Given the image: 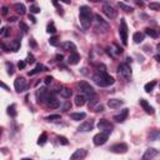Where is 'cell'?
I'll list each match as a JSON object with an SVG mask.
<instances>
[{
    "mask_svg": "<svg viewBox=\"0 0 160 160\" xmlns=\"http://www.w3.org/2000/svg\"><path fill=\"white\" fill-rule=\"evenodd\" d=\"M60 1L65 3V4H70V3H71V0H60Z\"/></svg>",
    "mask_w": 160,
    "mask_h": 160,
    "instance_id": "680465c9",
    "label": "cell"
},
{
    "mask_svg": "<svg viewBox=\"0 0 160 160\" xmlns=\"http://www.w3.org/2000/svg\"><path fill=\"white\" fill-rule=\"evenodd\" d=\"M25 65H27V63H25V61H19L18 68H19V69H24V68H25Z\"/></svg>",
    "mask_w": 160,
    "mask_h": 160,
    "instance_id": "c3c4849f",
    "label": "cell"
},
{
    "mask_svg": "<svg viewBox=\"0 0 160 160\" xmlns=\"http://www.w3.org/2000/svg\"><path fill=\"white\" fill-rule=\"evenodd\" d=\"M70 108H71V103L70 102H65L63 105H61V109L65 110V112H66V110H70Z\"/></svg>",
    "mask_w": 160,
    "mask_h": 160,
    "instance_id": "7bdbcfd3",
    "label": "cell"
},
{
    "mask_svg": "<svg viewBox=\"0 0 160 160\" xmlns=\"http://www.w3.org/2000/svg\"><path fill=\"white\" fill-rule=\"evenodd\" d=\"M121 105H123V100H120V99H110L108 102V106L112 108V109H118V108H120Z\"/></svg>",
    "mask_w": 160,
    "mask_h": 160,
    "instance_id": "ac0fdd59",
    "label": "cell"
},
{
    "mask_svg": "<svg viewBox=\"0 0 160 160\" xmlns=\"http://www.w3.org/2000/svg\"><path fill=\"white\" fill-rule=\"evenodd\" d=\"M29 20H31V23H34V24L37 23V19H35L33 15H29Z\"/></svg>",
    "mask_w": 160,
    "mask_h": 160,
    "instance_id": "11a10c76",
    "label": "cell"
},
{
    "mask_svg": "<svg viewBox=\"0 0 160 160\" xmlns=\"http://www.w3.org/2000/svg\"><path fill=\"white\" fill-rule=\"evenodd\" d=\"M119 35H120V39H121L123 44H124V45L128 44V25H126V21L124 20V19H121V20H120Z\"/></svg>",
    "mask_w": 160,
    "mask_h": 160,
    "instance_id": "277c9868",
    "label": "cell"
},
{
    "mask_svg": "<svg viewBox=\"0 0 160 160\" xmlns=\"http://www.w3.org/2000/svg\"><path fill=\"white\" fill-rule=\"evenodd\" d=\"M79 61H80V55L78 53H73L69 56V59H68V63H69L70 65H76Z\"/></svg>",
    "mask_w": 160,
    "mask_h": 160,
    "instance_id": "7402d4cb",
    "label": "cell"
},
{
    "mask_svg": "<svg viewBox=\"0 0 160 160\" xmlns=\"http://www.w3.org/2000/svg\"><path fill=\"white\" fill-rule=\"evenodd\" d=\"M114 46H115V49H116V50H115L116 54H121V53H123V49H121V48H119L118 45H114Z\"/></svg>",
    "mask_w": 160,
    "mask_h": 160,
    "instance_id": "f907efd6",
    "label": "cell"
},
{
    "mask_svg": "<svg viewBox=\"0 0 160 160\" xmlns=\"http://www.w3.org/2000/svg\"><path fill=\"white\" fill-rule=\"evenodd\" d=\"M104 110V106L102 105V104H100V105H98L96 108H95V112H103Z\"/></svg>",
    "mask_w": 160,
    "mask_h": 160,
    "instance_id": "db71d44e",
    "label": "cell"
},
{
    "mask_svg": "<svg viewBox=\"0 0 160 160\" xmlns=\"http://www.w3.org/2000/svg\"><path fill=\"white\" fill-rule=\"evenodd\" d=\"M48 106H50V108H53V109H55V108H59L60 106V102H59V100H53V102H50L48 104Z\"/></svg>",
    "mask_w": 160,
    "mask_h": 160,
    "instance_id": "d590c367",
    "label": "cell"
},
{
    "mask_svg": "<svg viewBox=\"0 0 160 160\" xmlns=\"http://www.w3.org/2000/svg\"><path fill=\"white\" fill-rule=\"evenodd\" d=\"M9 34H10V30H9L8 28H3L1 30H0V35H3V37H9Z\"/></svg>",
    "mask_w": 160,
    "mask_h": 160,
    "instance_id": "b9f144b4",
    "label": "cell"
},
{
    "mask_svg": "<svg viewBox=\"0 0 160 160\" xmlns=\"http://www.w3.org/2000/svg\"><path fill=\"white\" fill-rule=\"evenodd\" d=\"M6 68H8V74L9 75L14 74V65H13L11 63H6Z\"/></svg>",
    "mask_w": 160,
    "mask_h": 160,
    "instance_id": "f35d334b",
    "label": "cell"
},
{
    "mask_svg": "<svg viewBox=\"0 0 160 160\" xmlns=\"http://www.w3.org/2000/svg\"><path fill=\"white\" fill-rule=\"evenodd\" d=\"M0 88H3V89H5V90H9V86L6 85L5 83H3V81H0Z\"/></svg>",
    "mask_w": 160,
    "mask_h": 160,
    "instance_id": "816d5d0a",
    "label": "cell"
},
{
    "mask_svg": "<svg viewBox=\"0 0 160 160\" xmlns=\"http://www.w3.org/2000/svg\"><path fill=\"white\" fill-rule=\"evenodd\" d=\"M8 114H9V115H10L11 118H15L16 115H18V112H16V105H15V104H11V105L8 108Z\"/></svg>",
    "mask_w": 160,
    "mask_h": 160,
    "instance_id": "4316f807",
    "label": "cell"
},
{
    "mask_svg": "<svg viewBox=\"0 0 160 160\" xmlns=\"http://www.w3.org/2000/svg\"><path fill=\"white\" fill-rule=\"evenodd\" d=\"M8 10L9 9L6 8V6H4V8H3V15H8Z\"/></svg>",
    "mask_w": 160,
    "mask_h": 160,
    "instance_id": "9f6ffc18",
    "label": "cell"
},
{
    "mask_svg": "<svg viewBox=\"0 0 160 160\" xmlns=\"http://www.w3.org/2000/svg\"><path fill=\"white\" fill-rule=\"evenodd\" d=\"M44 81H45V84H46V85H49V84L53 81V78H51V76H46V78L44 79Z\"/></svg>",
    "mask_w": 160,
    "mask_h": 160,
    "instance_id": "7dc6e473",
    "label": "cell"
},
{
    "mask_svg": "<svg viewBox=\"0 0 160 160\" xmlns=\"http://www.w3.org/2000/svg\"><path fill=\"white\" fill-rule=\"evenodd\" d=\"M139 103H140V105H141V108L145 110V113L146 114H149V115H153L154 114V108H153L150 104L146 102L145 99H140L139 100Z\"/></svg>",
    "mask_w": 160,
    "mask_h": 160,
    "instance_id": "7c38bea8",
    "label": "cell"
},
{
    "mask_svg": "<svg viewBox=\"0 0 160 160\" xmlns=\"http://www.w3.org/2000/svg\"><path fill=\"white\" fill-rule=\"evenodd\" d=\"M79 15H80V24L84 29H88L91 24V19H93V13L91 9L86 5L80 6L79 9Z\"/></svg>",
    "mask_w": 160,
    "mask_h": 160,
    "instance_id": "6da1fadb",
    "label": "cell"
},
{
    "mask_svg": "<svg viewBox=\"0 0 160 160\" xmlns=\"http://www.w3.org/2000/svg\"><path fill=\"white\" fill-rule=\"evenodd\" d=\"M145 34L146 35H149L150 38H153V39H156L159 37V34H158V31L154 30V29H150V28H146L145 29Z\"/></svg>",
    "mask_w": 160,
    "mask_h": 160,
    "instance_id": "d4e9b609",
    "label": "cell"
},
{
    "mask_svg": "<svg viewBox=\"0 0 160 160\" xmlns=\"http://www.w3.org/2000/svg\"><path fill=\"white\" fill-rule=\"evenodd\" d=\"M58 140H59V143H60L61 145H68L69 144V141H68V139L65 138V136H58Z\"/></svg>",
    "mask_w": 160,
    "mask_h": 160,
    "instance_id": "ab89813d",
    "label": "cell"
},
{
    "mask_svg": "<svg viewBox=\"0 0 160 160\" xmlns=\"http://www.w3.org/2000/svg\"><path fill=\"white\" fill-rule=\"evenodd\" d=\"M30 13L31 14H38V13H40V8L37 5H31L30 6Z\"/></svg>",
    "mask_w": 160,
    "mask_h": 160,
    "instance_id": "60d3db41",
    "label": "cell"
},
{
    "mask_svg": "<svg viewBox=\"0 0 160 160\" xmlns=\"http://www.w3.org/2000/svg\"><path fill=\"white\" fill-rule=\"evenodd\" d=\"M0 23H1V20H0Z\"/></svg>",
    "mask_w": 160,
    "mask_h": 160,
    "instance_id": "03108f58",
    "label": "cell"
},
{
    "mask_svg": "<svg viewBox=\"0 0 160 160\" xmlns=\"http://www.w3.org/2000/svg\"><path fill=\"white\" fill-rule=\"evenodd\" d=\"M9 48H10V50H13V51H18L19 48H20V40H19V39H15V40H13Z\"/></svg>",
    "mask_w": 160,
    "mask_h": 160,
    "instance_id": "484cf974",
    "label": "cell"
},
{
    "mask_svg": "<svg viewBox=\"0 0 160 160\" xmlns=\"http://www.w3.org/2000/svg\"><path fill=\"white\" fill-rule=\"evenodd\" d=\"M48 94H49V91L45 89V88H40V89L38 90V93H37V96H38L39 103H45Z\"/></svg>",
    "mask_w": 160,
    "mask_h": 160,
    "instance_id": "5bb4252c",
    "label": "cell"
},
{
    "mask_svg": "<svg viewBox=\"0 0 160 160\" xmlns=\"http://www.w3.org/2000/svg\"><path fill=\"white\" fill-rule=\"evenodd\" d=\"M156 85V80H153L151 83H148V84H145V86H144V90L146 91V93H150L153 89L155 88Z\"/></svg>",
    "mask_w": 160,
    "mask_h": 160,
    "instance_id": "f1b7e54d",
    "label": "cell"
},
{
    "mask_svg": "<svg viewBox=\"0 0 160 160\" xmlns=\"http://www.w3.org/2000/svg\"><path fill=\"white\" fill-rule=\"evenodd\" d=\"M86 103V96L83 95V94H79V95L75 96V105L76 106H83L85 105Z\"/></svg>",
    "mask_w": 160,
    "mask_h": 160,
    "instance_id": "d6986e66",
    "label": "cell"
},
{
    "mask_svg": "<svg viewBox=\"0 0 160 160\" xmlns=\"http://www.w3.org/2000/svg\"><path fill=\"white\" fill-rule=\"evenodd\" d=\"M29 45H30L31 48H37V43H35V40H34V39H31V40L29 41Z\"/></svg>",
    "mask_w": 160,
    "mask_h": 160,
    "instance_id": "681fc988",
    "label": "cell"
},
{
    "mask_svg": "<svg viewBox=\"0 0 160 160\" xmlns=\"http://www.w3.org/2000/svg\"><path fill=\"white\" fill-rule=\"evenodd\" d=\"M0 48H1L4 51H10V48H9L8 45H5L4 43H0Z\"/></svg>",
    "mask_w": 160,
    "mask_h": 160,
    "instance_id": "bcb514c9",
    "label": "cell"
},
{
    "mask_svg": "<svg viewBox=\"0 0 160 160\" xmlns=\"http://www.w3.org/2000/svg\"><path fill=\"white\" fill-rule=\"evenodd\" d=\"M94 83L96 84L98 86H109L114 84V78L110 76L108 73H98L93 76Z\"/></svg>",
    "mask_w": 160,
    "mask_h": 160,
    "instance_id": "7a4b0ae2",
    "label": "cell"
},
{
    "mask_svg": "<svg viewBox=\"0 0 160 160\" xmlns=\"http://www.w3.org/2000/svg\"><path fill=\"white\" fill-rule=\"evenodd\" d=\"M46 31L49 33V34H55V33H56V28H55V25H54L53 21L49 23V25L46 28Z\"/></svg>",
    "mask_w": 160,
    "mask_h": 160,
    "instance_id": "4dcf8cb0",
    "label": "cell"
},
{
    "mask_svg": "<svg viewBox=\"0 0 160 160\" xmlns=\"http://www.w3.org/2000/svg\"><path fill=\"white\" fill-rule=\"evenodd\" d=\"M118 73H119V75L123 76L124 79H129V78L131 76V68H130L128 64L123 63L118 66Z\"/></svg>",
    "mask_w": 160,
    "mask_h": 160,
    "instance_id": "52a82bcc",
    "label": "cell"
},
{
    "mask_svg": "<svg viewBox=\"0 0 160 160\" xmlns=\"http://www.w3.org/2000/svg\"><path fill=\"white\" fill-rule=\"evenodd\" d=\"M14 86H15V90L18 91V93H21V91H24L27 89V80H25V78L23 76H19L16 78L15 81H14Z\"/></svg>",
    "mask_w": 160,
    "mask_h": 160,
    "instance_id": "ba28073f",
    "label": "cell"
},
{
    "mask_svg": "<svg viewBox=\"0 0 160 160\" xmlns=\"http://www.w3.org/2000/svg\"><path fill=\"white\" fill-rule=\"evenodd\" d=\"M13 8H14V10L18 13V14H20V15H24L25 11H27V8H25V5L21 4V3H16V4H14Z\"/></svg>",
    "mask_w": 160,
    "mask_h": 160,
    "instance_id": "44dd1931",
    "label": "cell"
},
{
    "mask_svg": "<svg viewBox=\"0 0 160 160\" xmlns=\"http://www.w3.org/2000/svg\"><path fill=\"white\" fill-rule=\"evenodd\" d=\"M149 9H150V10H154V11H159L160 10V4H159V3H156V1L150 3V4H149Z\"/></svg>",
    "mask_w": 160,
    "mask_h": 160,
    "instance_id": "836d02e7",
    "label": "cell"
},
{
    "mask_svg": "<svg viewBox=\"0 0 160 160\" xmlns=\"http://www.w3.org/2000/svg\"><path fill=\"white\" fill-rule=\"evenodd\" d=\"M158 154H159V151L156 149L149 148V149H146V151L144 153V155H143V159H144V160H146V159H153V158H155Z\"/></svg>",
    "mask_w": 160,
    "mask_h": 160,
    "instance_id": "9a60e30c",
    "label": "cell"
},
{
    "mask_svg": "<svg viewBox=\"0 0 160 160\" xmlns=\"http://www.w3.org/2000/svg\"><path fill=\"white\" fill-rule=\"evenodd\" d=\"M55 59H56L58 61H63V59H64V56L61 54H56V56H55Z\"/></svg>",
    "mask_w": 160,
    "mask_h": 160,
    "instance_id": "f5cc1de1",
    "label": "cell"
},
{
    "mask_svg": "<svg viewBox=\"0 0 160 160\" xmlns=\"http://www.w3.org/2000/svg\"><path fill=\"white\" fill-rule=\"evenodd\" d=\"M98 128L100 130H113V125L105 119H100L98 123Z\"/></svg>",
    "mask_w": 160,
    "mask_h": 160,
    "instance_id": "2e32d148",
    "label": "cell"
},
{
    "mask_svg": "<svg viewBox=\"0 0 160 160\" xmlns=\"http://www.w3.org/2000/svg\"><path fill=\"white\" fill-rule=\"evenodd\" d=\"M119 6H120V9H123L125 13H133L134 9L131 8V6H128V5H125L124 3H119Z\"/></svg>",
    "mask_w": 160,
    "mask_h": 160,
    "instance_id": "1f68e13d",
    "label": "cell"
},
{
    "mask_svg": "<svg viewBox=\"0 0 160 160\" xmlns=\"http://www.w3.org/2000/svg\"><path fill=\"white\" fill-rule=\"evenodd\" d=\"M88 155V151L85 149H78L74 151V154L70 156L71 160H76V159H84Z\"/></svg>",
    "mask_w": 160,
    "mask_h": 160,
    "instance_id": "4fadbf2b",
    "label": "cell"
},
{
    "mask_svg": "<svg viewBox=\"0 0 160 160\" xmlns=\"http://www.w3.org/2000/svg\"><path fill=\"white\" fill-rule=\"evenodd\" d=\"M103 13L109 19H114V18H116V15H118V11L113 8L112 5H109V4H104V6H103Z\"/></svg>",
    "mask_w": 160,
    "mask_h": 160,
    "instance_id": "9c48e42d",
    "label": "cell"
},
{
    "mask_svg": "<svg viewBox=\"0 0 160 160\" xmlns=\"http://www.w3.org/2000/svg\"><path fill=\"white\" fill-rule=\"evenodd\" d=\"M71 90L70 89H68V88H64V89H61L60 90V95L64 98V99H68V98H70L71 96Z\"/></svg>",
    "mask_w": 160,
    "mask_h": 160,
    "instance_id": "83f0119b",
    "label": "cell"
},
{
    "mask_svg": "<svg viewBox=\"0 0 160 160\" xmlns=\"http://www.w3.org/2000/svg\"><path fill=\"white\" fill-rule=\"evenodd\" d=\"M46 140H48L46 133H43L40 136H39V139H38V145H44L45 143H46Z\"/></svg>",
    "mask_w": 160,
    "mask_h": 160,
    "instance_id": "f546056e",
    "label": "cell"
},
{
    "mask_svg": "<svg viewBox=\"0 0 160 160\" xmlns=\"http://www.w3.org/2000/svg\"><path fill=\"white\" fill-rule=\"evenodd\" d=\"M19 28H20V30H21L23 33H28V30H29L28 25L25 24L24 21H20V24H19Z\"/></svg>",
    "mask_w": 160,
    "mask_h": 160,
    "instance_id": "8d00e7d4",
    "label": "cell"
},
{
    "mask_svg": "<svg viewBox=\"0 0 160 160\" xmlns=\"http://www.w3.org/2000/svg\"><path fill=\"white\" fill-rule=\"evenodd\" d=\"M49 44H50L51 46H58V44H59V41H58V38H56V37H53V38H50V40H49Z\"/></svg>",
    "mask_w": 160,
    "mask_h": 160,
    "instance_id": "74e56055",
    "label": "cell"
},
{
    "mask_svg": "<svg viewBox=\"0 0 160 160\" xmlns=\"http://www.w3.org/2000/svg\"><path fill=\"white\" fill-rule=\"evenodd\" d=\"M129 146L128 144H125V143H118V144H114L110 146V151L114 153V154H125L126 151H128Z\"/></svg>",
    "mask_w": 160,
    "mask_h": 160,
    "instance_id": "8992f818",
    "label": "cell"
},
{
    "mask_svg": "<svg viewBox=\"0 0 160 160\" xmlns=\"http://www.w3.org/2000/svg\"><path fill=\"white\" fill-rule=\"evenodd\" d=\"M53 4H54L55 6H58V0H53Z\"/></svg>",
    "mask_w": 160,
    "mask_h": 160,
    "instance_id": "91938a15",
    "label": "cell"
},
{
    "mask_svg": "<svg viewBox=\"0 0 160 160\" xmlns=\"http://www.w3.org/2000/svg\"><path fill=\"white\" fill-rule=\"evenodd\" d=\"M129 115V109H123L121 112H120V114H118V115L114 116V120H115L116 123H123V121H125L126 120V118H128Z\"/></svg>",
    "mask_w": 160,
    "mask_h": 160,
    "instance_id": "8fae6325",
    "label": "cell"
},
{
    "mask_svg": "<svg viewBox=\"0 0 160 160\" xmlns=\"http://www.w3.org/2000/svg\"><path fill=\"white\" fill-rule=\"evenodd\" d=\"M45 120H48V121H54V120H60V114H51V115H49L45 118Z\"/></svg>",
    "mask_w": 160,
    "mask_h": 160,
    "instance_id": "d6a6232c",
    "label": "cell"
},
{
    "mask_svg": "<svg viewBox=\"0 0 160 160\" xmlns=\"http://www.w3.org/2000/svg\"><path fill=\"white\" fill-rule=\"evenodd\" d=\"M46 70H48V68H46V66H44L43 64H38V65H37V68H35L34 70L29 71L28 75H29V76H33V75H35V74L40 73V71H46Z\"/></svg>",
    "mask_w": 160,
    "mask_h": 160,
    "instance_id": "ffe728a7",
    "label": "cell"
},
{
    "mask_svg": "<svg viewBox=\"0 0 160 160\" xmlns=\"http://www.w3.org/2000/svg\"><path fill=\"white\" fill-rule=\"evenodd\" d=\"M110 134L106 133V131H100L99 134H96L95 136L93 138V141H94V145L95 146H100V145H104L106 143L108 138H109Z\"/></svg>",
    "mask_w": 160,
    "mask_h": 160,
    "instance_id": "5b68a950",
    "label": "cell"
},
{
    "mask_svg": "<svg viewBox=\"0 0 160 160\" xmlns=\"http://www.w3.org/2000/svg\"><path fill=\"white\" fill-rule=\"evenodd\" d=\"M27 1H29V3H34L35 0H27Z\"/></svg>",
    "mask_w": 160,
    "mask_h": 160,
    "instance_id": "be15d7a7",
    "label": "cell"
},
{
    "mask_svg": "<svg viewBox=\"0 0 160 160\" xmlns=\"http://www.w3.org/2000/svg\"><path fill=\"white\" fill-rule=\"evenodd\" d=\"M61 48L66 51H71V53H76V45L71 41H65V43L61 44Z\"/></svg>",
    "mask_w": 160,
    "mask_h": 160,
    "instance_id": "e0dca14e",
    "label": "cell"
},
{
    "mask_svg": "<svg viewBox=\"0 0 160 160\" xmlns=\"http://www.w3.org/2000/svg\"><path fill=\"white\" fill-rule=\"evenodd\" d=\"M93 128H94V121L93 120H86V121L80 124L78 130H79V131H83V133H86V131H91Z\"/></svg>",
    "mask_w": 160,
    "mask_h": 160,
    "instance_id": "30bf717a",
    "label": "cell"
},
{
    "mask_svg": "<svg viewBox=\"0 0 160 160\" xmlns=\"http://www.w3.org/2000/svg\"><path fill=\"white\" fill-rule=\"evenodd\" d=\"M95 19H96V21H98V24H100V25H103L104 28H108V24L105 21H104V19L102 18V16H100L99 14H96L95 15Z\"/></svg>",
    "mask_w": 160,
    "mask_h": 160,
    "instance_id": "e575fe53",
    "label": "cell"
},
{
    "mask_svg": "<svg viewBox=\"0 0 160 160\" xmlns=\"http://www.w3.org/2000/svg\"><path fill=\"white\" fill-rule=\"evenodd\" d=\"M155 59H156V61H160V56H159V55H155Z\"/></svg>",
    "mask_w": 160,
    "mask_h": 160,
    "instance_id": "94428289",
    "label": "cell"
},
{
    "mask_svg": "<svg viewBox=\"0 0 160 160\" xmlns=\"http://www.w3.org/2000/svg\"><path fill=\"white\" fill-rule=\"evenodd\" d=\"M27 63H28V64H34V63H35V58L31 54H29V55H28V58H27Z\"/></svg>",
    "mask_w": 160,
    "mask_h": 160,
    "instance_id": "f6af8a7d",
    "label": "cell"
},
{
    "mask_svg": "<svg viewBox=\"0 0 160 160\" xmlns=\"http://www.w3.org/2000/svg\"><path fill=\"white\" fill-rule=\"evenodd\" d=\"M1 133H3V129H1V128H0V135H1Z\"/></svg>",
    "mask_w": 160,
    "mask_h": 160,
    "instance_id": "e7e4bbea",
    "label": "cell"
},
{
    "mask_svg": "<svg viewBox=\"0 0 160 160\" xmlns=\"http://www.w3.org/2000/svg\"><path fill=\"white\" fill-rule=\"evenodd\" d=\"M144 38H145V34L144 33H134V35H133V40H134V43L135 44H140L143 40H144Z\"/></svg>",
    "mask_w": 160,
    "mask_h": 160,
    "instance_id": "603a6c76",
    "label": "cell"
},
{
    "mask_svg": "<svg viewBox=\"0 0 160 160\" xmlns=\"http://www.w3.org/2000/svg\"><path fill=\"white\" fill-rule=\"evenodd\" d=\"M89 1H93V3H96V1H99V0H89Z\"/></svg>",
    "mask_w": 160,
    "mask_h": 160,
    "instance_id": "6125c7cd",
    "label": "cell"
},
{
    "mask_svg": "<svg viewBox=\"0 0 160 160\" xmlns=\"http://www.w3.org/2000/svg\"><path fill=\"white\" fill-rule=\"evenodd\" d=\"M78 86H79L80 93L83 94V95L88 96L89 99L93 98V96H95V90H94L93 86H90V84L85 83V81H80V83L78 84Z\"/></svg>",
    "mask_w": 160,
    "mask_h": 160,
    "instance_id": "3957f363",
    "label": "cell"
},
{
    "mask_svg": "<svg viewBox=\"0 0 160 160\" xmlns=\"http://www.w3.org/2000/svg\"><path fill=\"white\" fill-rule=\"evenodd\" d=\"M16 20H18V19H16L15 16H11V18L9 19V21H11V23H14V21H16Z\"/></svg>",
    "mask_w": 160,
    "mask_h": 160,
    "instance_id": "6f0895ef",
    "label": "cell"
},
{
    "mask_svg": "<svg viewBox=\"0 0 160 160\" xmlns=\"http://www.w3.org/2000/svg\"><path fill=\"white\" fill-rule=\"evenodd\" d=\"M85 116H86L85 113H73V114H70V118L73 120H75V121H80V120L85 119Z\"/></svg>",
    "mask_w": 160,
    "mask_h": 160,
    "instance_id": "cb8c5ba5",
    "label": "cell"
},
{
    "mask_svg": "<svg viewBox=\"0 0 160 160\" xmlns=\"http://www.w3.org/2000/svg\"><path fill=\"white\" fill-rule=\"evenodd\" d=\"M159 136V130H154V133L150 134V140H156Z\"/></svg>",
    "mask_w": 160,
    "mask_h": 160,
    "instance_id": "ee69618b",
    "label": "cell"
}]
</instances>
